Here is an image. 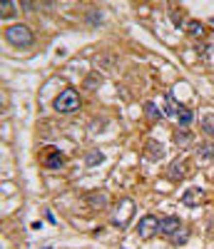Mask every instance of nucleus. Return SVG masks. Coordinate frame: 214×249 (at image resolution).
I'll return each mask as SVG.
<instances>
[{
	"label": "nucleus",
	"instance_id": "obj_15",
	"mask_svg": "<svg viewBox=\"0 0 214 249\" xmlns=\"http://www.w3.org/2000/svg\"><path fill=\"white\" fill-rule=\"evenodd\" d=\"M105 157H102V152H90L88 155V164H97V162H102Z\"/></svg>",
	"mask_w": 214,
	"mask_h": 249
},
{
	"label": "nucleus",
	"instance_id": "obj_1",
	"mask_svg": "<svg viewBox=\"0 0 214 249\" xmlns=\"http://www.w3.org/2000/svg\"><path fill=\"white\" fill-rule=\"evenodd\" d=\"M5 37H8V43L15 45V48H30L33 45V30L28 25H10L5 30Z\"/></svg>",
	"mask_w": 214,
	"mask_h": 249
},
{
	"label": "nucleus",
	"instance_id": "obj_14",
	"mask_svg": "<svg viewBox=\"0 0 214 249\" xmlns=\"http://www.w3.org/2000/svg\"><path fill=\"white\" fill-rule=\"evenodd\" d=\"M13 10H15V3L5 0V3H3V18H10V15H13Z\"/></svg>",
	"mask_w": 214,
	"mask_h": 249
},
{
	"label": "nucleus",
	"instance_id": "obj_3",
	"mask_svg": "<svg viewBox=\"0 0 214 249\" xmlns=\"http://www.w3.org/2000/svg\"><path fill=\"white\" fill-rule=\"evenodd\" d=\"M155 232H160V219H157L155 214L142 217V219H140V224H137V234H140L142 239H149Z\"/></svg>",
	"mask_w": 214,
	"mask_h": 249
},
{
	"label": "nucleus",
	"instance_id": "obj_12",
	"mask_svg": "<svg viewBox=\"0 0 214 249\" xmlns=\"http://www.w3.org/2000/svg\"><path fill=\"white\" fill-rule=\"evenodd\" d=\"M144 110H147V117H149V120H160V117H162V112L155 107V102H147Z\"/></svg>",
	"mask_w": 214,
	"mask_h": 249
},
{
	"label": "nucleus",
	"instance_id": "obj_5",
	"mask_svg": "<svg viewBox=\"0 0 214 249\" xmlns=\"http://www.w3.org/2000/svg\"><path fill=\"white\" fill-rule=\"evenodd\" d=\"M42 164H45L48 170H62L65 167V157H62L57 150H48V155L42 157Z\"/></svg>",
	"mask_w": 214,
	"mask_h": 249
},
{
	"label": "nucleus",
	"instance_id": "obj_8",
	"mask_svg": "<svg viewBox=\"0 0 214 249\" xmlns=\"http://www.w3.org/2000/svg\"><path fill=\"white\" fill-rule=\"evenodd\" d=\"M187 33L195 35V37H204V25L199 23V20H189V23H187Z\"/></svg>",
	"mask_w": 214,
	"mask_h": 249
},
{
	"label": "nucleus",
	"instance_id": "obj_4",
	"mask_svg": "<svg viewBox=\"0 0 214 249\" xmlns=\"http://www.w3.org/2000/svg\"><path fill=\"white\" fill-rule=\"evenodd\" d=\"M179 230H182V222H179V217L169 214V217H162V219H160V232H162L164 237H169V239H172V237H175Z\"/></svg>",
	"mask_w": 214,
	"mask_h": 249
},
{
	"label": "nucleus",
	"instance_id": "obj_16",
	"mask_svg": "<svg viewBox=\"0 0 214 249\" xmlns=\"http://www.w3.org/2000/svg\"><path fill=\"white\" fill-rule=\"evenodd\" d=\"M172 239H175L177 244H182V242L187 239V232H184V230H179V232H177V237H172Z\"/></svg>",
	"mask_w": 214,
	"mask_h": 249
},
{
	"label": "nucleus",
	"instance_id": "obj_11",
	"mask_svg": "<svg viewBox=\"0 0 214 249\" xmlns=\"http://www.w3.org/2000/svg\"><path fill=\"white\" fill-rule=\"evenodd\" d=\"M212 157H214V144L212 142L199 144V160H212Z\"/></svg>",
	"mask_w": 214,
	"mask_h": 249
},
{
	"label": "nucleus",
	"instance_id": "obj_2",
	"mask_svg": "<svg viewBox=\"0 0 214 249\" xmlns=\"http://www.w3.org/2000/svg\"><path fill=\"white\" fill-rule=\"evenodd\" d=\"M55 110L62 112V115H70V112H77L80 110V95L68 88V90H62L57 97H55Z\"/></svg>",
	"mask_w": 214,
	"mask_h": 249
},
{
	"label": "nucleus",
	"instance_id": "obj_13",
	"mask_svg": "<svg viewBox=\"0 0 214 249\" xmlns=\"http://www.w3.org/2000/svg\"><path fill=\"white\" fill-rule=\"evenodd\" d=\"M147 150H149V152H147L149 157H155V160L162 157V147H160V144H147Z\"/></svg>",
	"mask_w": 214,
	"mask_h": 249
},
{
	"label": "nucleus",
	"instance_id": "obj_9",
	"mask_svg": "<svg viewBox=\"0 0 214 249\" xmlns=\"http://www.w3.org/2000/svg\"><path fill=\"white\" fill-rule=\"evenodd\" d=\"M202 132L207 137H214V115H204L202 117Z\"/></svg>",
	"mask_w": 214,
	"mask_h": 249
},
{
	"label": "nucleus",
	"instance_id": "obj_10",
	"mask_svg": "<svg viewBox=\"0 0 214 249\" xmlns=\"http://www.w3.org/2000/svg\"><path fill=\"white\" fill-rule=\"evenodd\" d=\"M187 175V170H184V162H175L172 167H169V177L172 179H182Z\"/></svg>",
	"mask_w": 214,
	"mask_h": 249
},
{
	"label": "nucleus",
	"instance_id": "obj_7",
	"mask_svg": "<svg viewBox=\"0 0 214 249\" xmlns=\"http://www.w3.org/2000/svg\"><path fill=\"white\" fill-rule=\"evenodd\" d=\"M177 117H179V124H182V127H187V124H192V120H195V112L177 102Z\"/></svg>",
	"mask_w": 214,
	"mask_h": 249
},
{
	"label": "nucleus",
	"instance_id": "obj_6",
	"mask_svg": "<svg viewBox=\"0 0 214 249\" xmlns=\"http://www.w3.org/2000/svg\"><path fill=\"white\" fill-rule=\"evenodd\" d=\"M184 204H202L204 202V190H199V187H195V190H187L184 197H182Z\"/></svg>",
	"mask_w": 214,
	"mask_h": 249
}]
</instances>
